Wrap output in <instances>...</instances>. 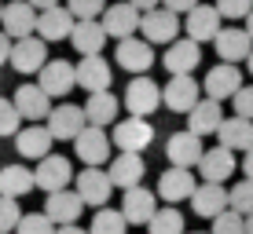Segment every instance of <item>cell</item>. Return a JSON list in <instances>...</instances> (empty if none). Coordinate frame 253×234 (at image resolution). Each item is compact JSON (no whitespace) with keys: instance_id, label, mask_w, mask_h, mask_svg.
<instances>
[{"instance_id":"18","label":"cell","mask_w":253,"mask_h":234,"mask_svg":"<svg viewBox=\"0 0 253 234\" xmlns=\"http://www.w3.org/2000/svg\"><path fill=\"white\" fill-rule=\"evenodd\" d=\"M220 19H224V15L216 11V4H198L191 15H184V33H187L191 40H198V44L216 40V33L224 30Z\"/></svg>"},{"instance_id":"38","label":"cell","mask_w":253,"mask_h":234,"mask_svg":"<svg viewBox=\"0 0 253 234\" xmlns=\"http://www.w3.org/2000/svg\"><path fill=\"white\" fill-rule=\"evenodd\" d=\"M228 194H231V209H235V212L253 216V179H239Z\"/></svg>"},{"instance_id":"21","label":"cell","mask_w":253,"mask_h":234,"mask_svg":"<svg viewBox=\"0 0 253 234\" xmlns=\"http://www.w3.org/2000/svg\"><path fill=\"white\" fill-rule=\"evenodd\" d=\"M81 212H84V201H81L77 190H55V194H48V201H44V216L55 223V227H70V223H77V220H81Z\"/></svg>"},{"instance_id":"7","label":"cell","mask_w":253,"mask_h":234,"mask_svg":"<svg viewBox=\"0 0 253 234\" xmlns=\"http://www.w3.org/2000/svg\"><path fill=\"white\" fill-rule=\"evenodd\" d=\"M103 30H107V37H114V40H128V37H136L139 33V22H143V11H139L136 4H110L107 11H103Z\"/></svg>"},{"instance_id":"54","label":"cell","mask_w":253,"mask_h":234,"mask_svg":"<svg viewBox=\"0 0 253 234\" xmlns=\"http://www.w3.org/2000/svg\"><path fill=\"white\" fill-rule=\"evenodd\" d=\"M187 234H206V231H187Z\"/></svg>"},{"instance_id":"17","label":"cell","mask_w":253,"mask_h":234,"mask_svg":"<svg viewBox=\"0 0 253 234\" xmlns=\"http://www.w3.org/2000/svg\"><path fill=\"white\" fill-rule=\"evenodd\" d=\"M198 63H202V44H198V40H191V37L172 40V44L165 48V59H162V66L169 70V77L195 73V66H198Z\"/></svg>"},{"instance_id":"40","label":"cell","mask_w":253,"mask_h":234,"mask_svg":"<svg viewBox=\"0 0 253 234\" xmlns=\"http://www.w3.org/2000/svg\"><path fill=\"white\" fill-rule=\"evenodd\" d=\"M15 234H59V227L48 220L44 212H30V216H22V223H19Z\"/></svg>"},{"instance_id":"41","label":"cell","mask_w":253,"mask_h":234,"mask_svg":"<svg viewBox=\"0 0 253 234\" xmlns=\"http://www.w3.org/2000/svg\"><path fill=\"white\" fill-rule=\"evenodd\" d=\"M19 223H22V209H19V201H15V198H0V234L19 231Z\"/></svg>"},{"instance_id":"9","label":"cell","mask_w":253,"mask_h":234,"mask_svg":"<svg viewBox=\"0 0 253 234\" xmlns=\"http://www.w3.org/2000/svg\"><path fill=\"white\" fill-rule=\"evenodd\" d=\"M37 84L51 99H66V95L77 88V66L66 63V59H48V66L37 73Z\"/></svg>"},{"instance_id":"50","label":"cell","mask_w":253,"mask_h":234,"mask_svg":"<svg viewBox=\"0 0 253 234\" xmlns=\"http://www.w3.org/2000/svg\"><path fill=\"white\" fill-rule=\"evenodd\" d=\"M246 234H253V216H246Z\"/></svg>"},{"instance_id":"34","label":"cell","mask_w":253,"mask_h":234,"mask_svg":"<svg viewBox=\"0 0 253 234\" xmlns=\"http://www.w3.org/2000/svg\"><path fill=\"white\" fill-rule=\"evenodd\" d=\"M125 231H128V220L121 209H95L88 234H125Z\"/></svg>"},{"instance_id":"24","label":"cell","mask_w":253,"mask_h":234,"mask_svg":"<svg viewBox=\"0 0 253 234\" xmlns=\"http://www.w3.org/2000/svg\"><path fill=\"white\" fill-rule=\"evenodd\" d=\"M198 176H202V183H224V179L235 176V150L228 146H209L202 154V161H198Z\"/></svg>"},{"instance_id":"3","label":"cell","mask_w":253,"mask_h":234,"mask_svg":"<svg viewBox=\"0 0 253 234\" xmlns=\"http://www.w3.org/2000/svg\"><path fill=\"white\" fill-rule=\"evenodd\" d=\"M162 102L172 110V114H191V110L202 102V84H198L191 73L169 77V84L162 88Z\"/></svg>"},{"instance_id":"6","label":"cell","mask_w":253,"mask_h":234,"mask_svg":"<svg viewBox=\"0 0 253 234\" xmlns=\"http://www.w3.org/2000/svg\"><path fill=\"white\" fill-rule=\"evenodd\" d=\"M110 139H114L118 150L139 154V150H147V146H151V139H154V125H151V121H143V117H125V121H118V125H114Z\"/></svg>"},{"instance_id":"30","label":"cell","mask_w":253,"mask_h":234,"mask_svg":"<svg viewBox=\"0 0 253 234\" xmlns=\"http://www.w3.org/2000/svg\"><path fill=\"white\" fill-rule=\"evenodd\" d=\"M107 30H103V22L99 19H88V22H77L74 26V37H70V44L77 48V55H99L103 44H107Z\"/></svg>"},{"instance_id":"22","label":"cell","mask_w":253,"mask_h":234,"mask_svg":"<svg viewBox=\"0 0 253 234\" xmlns=\"http://www.w3.org/2000/svg\"><path fill=\"white\" fill-rule=\"evenodd\" d=\"M15 106H19V114H22V121H48V114L55 106H51V95L41 88V84H22V88H15Z\"/></svg>"},{"instance_id":"29","label":"cell","mask_w":253,"mask_h":234,"mask_svg":"<svg viewBox=\"0 0 253 234\" xmlns=\"http://www.w3.org/2000/svg\"><path fill=\"white\" fill-rule=\"evenodd\" d=\"M220 125H224V106L216 99H202L187 114V132H195V135H213V132H220Z\"/></svg>"},{"instance_id":"39","label":"cell","mask_w":253,"mask_h":234,"mask_svg":"<svg viewBox=\"0 0 253 234\" xmlns=\"http://www.w3.org/2000/svg\"><path fill=\"white\" fill-rule=\"evenodd\" d=\"M209 234H246V216L235 212V209L220 212V216L213 220V231H209Z\"/></svg>"},{"instance_id":"13","label":"cell","mask_w":253,"mask_h":234,"mask_svg":"<svg viewBox=\"0 0 253 234\" xmlns=\"http://www.w3.org/2000/svg\"><path fill=\"white\" fill-rule=\"evenodd\" d=\"M184 30L180 26V15H172L169 7H154V11L143 15V22H139V33H143V40H151V44H172V40H180L176 33Z\"/></svg>"},{"instance_id":"45","label":"cell","mask_w":253,"mask_h":234,"mask_svg":"<svg viewBox=\"0 0 253 234\" xmlns=\"http://www.w3.org/2000/svg\"><path fill=\"white\" fill-rule=\"evenodd\" d=\"M11 51H15V40L7 37L4 30H0V66H4V63H11Z\"/></svg>"},{"instance_id":"15","label":"cell","mask_w":253,"mask_h":234,"mask_svg":"<svg viewBox=\"0 0 253 234\" xmlns=\"http://www.w3.org/2000/svg\"><path fill=\"white\" fill-rule=\"evenodd\" d=\"M206 146H202V135L195 132H176L169 135V143H165V158H169V165H176V168H198V161H202Z\"/></svg>"},{"instance_id":"37","label":"cell","mask_w":253,"mask_h":234,"mask_svg":"<svg viewBox=\"0 0 253 234\" xmlns=\"http://www.w3.org/2000/svg\"><path fill=\"white\" fill-rule=\"evenodd\" d=\"M22 132V114L15 99H0V135H19Z\"/></svg>"},{"instance_id":"44","label":"cell","mask_w":253,"mask_h":234,"mask_svg":"<svg viewBox=\"0 0 253 234\" xmlns=\"http://www.w3.org/2000/svg\"><path fill=\"white\" fill-rule=\"evenodd\" d=\"M162 7H169L172 15H191L198 7V0H162Z\"/></svg>"},{"instance_id":"32","label":"cell","mask_w":253,"mask_h":234,"mask_svg":"<svg viewBox=\"0 0 253 234\" xmlns=\"http://www.w3.org/2000/svg\"><path fill=\"white\" fill-rule=\"evenodd\" d=\"M33 187H37V176H33L26 165H4V168H0V198H15V201H19Z\"/></svg>"},{"instance_id":"28","label":"cell","mask_w":253,"mask_h":234,"mask_svg":"<svg viewBox=\"0 0 253 234\" xmlns=\"http://www.w3.org/2000/svg\"><path fill=\"white\" fill-rule=\"evenodd\" d=\"M107 172H110V179H114V187H121V190L143 187V158H139V154H125L121 150L118 158H110Z\"/></svg>"},{"instance_id":"5","label":"cell","mask_w":253,"mask_h":234,"mask_svg":"<svg viewBox=\"0 0 253 234\" xmlns=\"http://www.w3.org/2000/svg\"><path fill=\"white\" fill-rule=\"evenodd\" d=\"M84 128H88V117H84V106H77V102H59L48 114V132L59 143H66V139L74 143Z\"/></svg>"},{"instance_id":"10","label":"cell","mask_w":253,"mask_h":234,"mask_svg":"<svg viewBox=\"0 0 253 234\" xmlns=\"http://www.w3.org/2000/svg\"><path fill=\"white\" fill-rule=\"evenodd\" d=\"M37 19H41V11L30 0H11V4H4V22H0V30L11 40H26V37L37 33Z\"/></svg>"},{"instance_id":"51","label":"cell","mask_w":253,"mask_h":234,"mask_svg":"<svg viewBox=\"0 0 253 234\" xmlns=\"http://www.w3.org/2000/svg\"><path fill=\"white\" fill-rule=\"evenodd\" d=\"M246 30H250V37H253V11H250V19H246Z\"/></svg>"},{"instance_id":"53","label":"cell","mask_w":253,"mask_h":234,"mask_svg":"<svg viewBox=\"0 0 253 234\" xmlns=\"http://www.w3.org/2000/svg\"><path fill=\"white\" fill-rule=\"evenodd\" d=\"M0 22H4V4H0Z\"/></svg>"},{"instance_id":"2","label":"cell","mask_w":253,"mask_h":234,"mask_svg":"<svg viewBox=\"0 0 253 234\" xmlns=\"http://www.w3.org/2000/svg\"><path fill=\"white\" fill-rule=\"evenodd\" d=\"M110 146H114V139L107 135V128L88 125L74 139V154L84 161V168H103V165H110Z\"/></svg>"},{"instance_id":"27","label":"cell","mask_w":253,"mask_h":234,"mask_svg":"<svg viewBox=\"0 0 253 234\" xmlns=\"http://www.w3.org/2000/svg\"><path fill=\"white\" fill-rule=\"evenodd\" d=\"M74 26L77 19L70 15V7H48V11H41V19H37V37L41 40H70L74 37Z\"/></svg>"},{"instance_id":"8","label":"cell","mask_w":253,"mask_h":234,"mask_svg":"<svg viewBox=\"0 0 253 234\" xmlns=\"http://www.w3.org/2000/svg\"><path fill=\"white\" fill-rule=\"evenodd\" d=\"M33 176H37V187L44 190V194H55V190H70L74 183V165H70L63 154H48L44 161H37V168H33Z\"/></svg>"},{"instance_id":"36","label":"cell","mask_w":253,"mask_h":234,"mask_svg":"<svg viewBox=\"0 0 253 234\" xmlns=\"http://www.w3.org/2000/svg\"><path fill=\"white\" fill-rule=\"evenodd\" d=\"M70 15H74L77 22H88V19H103V11H107V0H66Z\"/></svg>"},{"instance_id":"23","label":"cell","mask_w":253,"mask_h":234,"mask_svg":"<svg viewBox=\"0 0 253 234\" xmlns=\"http://www.w3.org/2000/svg\"><path fill=\"white\" fill-rule=\"evenodd\" d=\"M11 66L19 73H41L48 66V40L41 37H26V40H15V51H11Z\"/></svg>"},{"instance_id":"33","label":"cell","mask_w":253,"mask_h":234,"mask_svg":"<svg viewBox=\"0 0 253 234\" xmlns=\"http://www.w3.org/2000/svg\"><path fill=\"white\" fill-rule=\"evenodd\" d=\"M84 117H88V125H95V128L118 125V95H110V92H92L88 102H84Z\"/></svg>"},{"instance_id":"47","label":"cell","mask_w":253,"mask_h":234,"mask_svg":"<svg viewBox=\"0 0 253 234\" xmlns=\"http://www.w3.org/2000/svg\"><path fill=\"white\" fill-rule=\"evenodd\" d=\"M242 172H246V179H253V150H246V158H242Z\"/></svg>"},{"instance_id":"4","label":"cell","mask_w":253,"mask_h":234,"mask_svg":"<svg viewBox=\"0 0 253 234\" xmlns=\"http://www.w3.org/2000/svg\"><path fill=\"white\" fill-rule=\"evenodd\" d=\"M74 190L81 194L84 205H95V209H107L110 194H114V179H110L107 168H81L74 179Z\"/></svg>"},{"instance_id":"43","label":"cell","mask_w":253,"mask_h":234,"mask_svg":"<svg viewBox=\"0 0 253 234\" xmlns=\"http://www.w3.org/2000/svg\"><path fill=\"white\" fill-rule=\"evenodd\" d=\"M235 114H239V117H250L253 121V84H242V88H239V95H235Z\"/></svg>"},{"instance_id":"31","label":"cell","mask_w":253,"mask_h":234,"mask_svg":"<svg viewBox=\"0 0 253 234\" xmlns=\"http://www.w3.org/2000/svg\"><path fill=\"white\" fill-rule=\"evenodd\" d=\"M216 139H220V146H228V150H253V121L250 117H239V114L224 117Z\"/></svg>"},{"instance_id":"19","label":"cell","mask_w":253,"mask_h":234,"mask_svg":"<svg viewBox=\"0 0 253 234\" xmlns=\"http://www.w3.org/2000/svg\"><path fill=\"white\" fill-rule=\"evenodd\" d=\"M121 212H125L128 227H147V223L154 220V212H158V194H151L147 187L125 190V198H121Z\"/></svg>"},{"instance_id":"35","label":"cell","mask_w":253,"mask_h":234,"mask_svg":"<svg viewBox=\"0 0 253 234\" xmlns=\"http://www.w3.org/2000/svg\"><path fill=\"white\" fill-rule=\"evenodd\" d=\"M147 234H187L184 231V212H180L176 205L158 209V212H154V220L147 223Z\"/></svg>"},{"instance_id":"25","label":"cell","mask_w":253,"mask_h":234,"mask_svg":"<svg viewBox=\"0 0 253 234\" xmlns=\"http://www.w3.org/2000/svg\"><path fill=\"white\" fill-rule=\"evenodd\" d=\"M191 209L202 220H216L220 212L231 209V194L224 190V183H198L195 198H191Z\"/></svg>"},{"instance_id":"26","label":"cell","mask_w":253,"mask_h":234,"mask_svg":"<svg viewBox=\"0 0 253 234\" xmlns=\"http://www.w3.org/2000/svg\"><path fill=\"white\" fill-rule=\"evenodd\" d=\"M51 132H48V125H30V128H22L19 135H15V154L19 158H30V161H44L48 154H51Z\"/></svg>"},{"instance_id":"1","label":"cell","mask_w":253,"mask_h":234,"mask_svg":"<svg viewBox=\"0 0 253 234\" xmlns=\"http://www.w3.org/2000/svg\"><path fill=\"white\" fill-rule=\"evenodd\" d=\"M158 106H165V102H162V84H154L147 73L132 77L128 88H125V110H128V117H151Z\"/></svg>"},{"instance_id":"49","label":"cell","mask_w":253,"mask_h":234,"mask_svg":"<svg viewBox=\"0 0 253 234\" xmlns=\"http://www.w3.org/2000/svg\"><path fill=\"white\" fill-rule=\"evenodd\" d=\"M59 234H88V231L77 227V223H70V227H59Z\"/></svg>"},{"instance_id":"20","label":"cell","mask_w":253,"mask_h":234,"mask_svg":"<svg viewBox=\"0 0 253 234\" xmlns=\"http://www.w3.org/2000/svg\"><path fill=\"white\" fill-rule=\"evenodd\" d=\"M110 81H114V66L103 55H84L77 63V88L84 92H110Z\"/></svg>"},{"instance_id":"12","label":"cell","mask_w":253,"mask_h":234,"mask_svg":"<svg viewBox=\"0 0 253 234\" xmlns=\"http://www.w3.org/2000/svg\"><path fill=\"white\" fill-rule=\"evenodd\" d=\"M198 190V179L191 176V168H176V165H169V168L158 176V198L169 205H180V201H191Z\"/></svg>"},{"instance_id":"46","label":"cell","mask_w":253,"mask_h":234,"mask_svg":"<svg viewBox=\"0 0 253 234\" xmlns=\"http://www.w3.org/2000/svg\"><path fill=\"white\" fill-rule=\"evenodd\" d=\"M128 4H136L139 11L147 15V11H154V7H162V0H128Z\"/></svg>"},{"instance_id":"14","label":"cell","mask_w":253,"mask_h":234,"mask_svg":"<svg viewBox=\"0 0 253 234\" xmlns=\"http://www.w3.org/2000/svg\"><path fill=\"white\" fill-rule=\"evenodd\" d=\"M114 63L121 66V70L128 73H147L154 66V44L143 37H128V40H118V51H114Z\"/></svg>"},{"instance_id":"16","label":"cell","mask_w":253,"mask_h":234,"mask_svg":"<svg viewBox=\"0 0 253 234\" xmlns=\"http://www.w3.org/2000/svg\"><path fill=\"white\" fill-rule=\"evenodd\" d=\"M213 48H216V55H220V63H246L253 55V37H250L246 26H242V30L239 26H228V30L216 33Z\"/></svg>"},{"instance_id":"42","label":"cell","mask_w":253,"mask_h":234,"mask_svg":"<svg viewBox=\"0 0 253 234\" xmlns=\"http://www.w3.org/2000/svg\"><path fill=\"white\" fill-rule=\"evenodd\" d=\"M216 11L224 15V19H250L253 11V0H216Z\"/></svg>"},{"instance_id":"52","label":"cell","mask_w":253,"mask_h":234,"mask_svg":"<svg viewBox=\"0 0 253 234\" xmlns=\"http://www.w3.org/2000/svg\"><path fill=\"white\" fill-rule=\"evenodd\" d=\"M246 63H250V77H253V55H250V59H246Z\"/></svg>"},{"instance_id":"11","label":"cell","mask_w":253,"mask_h":234,"mask_svg":"<svg viewBox=\"0 0 253 234\" xmlns=\"http://www.w3.org/2000/svg\"><path fill=\"white\" fill-rule=\"evenodd\" d=\"M242 88V70L235 63H216L213 70L206 73V81H202V92H206V99H216V102H224V99H235Z\"/></svg>"},{"instance_id":"48","label":"cell","mask_w":253,"mask_h":234,"mask_svg":"<svg viewBox=\"0 0 253 234\" xmlns=\"http://www.w3.org/2000/svg\"><path fill=\"white\" fill-rule=\"evenodd\" d=\"M37 11H48V7H59V0H30Z\"/></svg>"}]
</instances>
